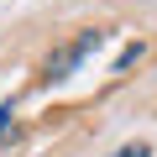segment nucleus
I'll use <instances>...</instances> for the list:
<instances>
[{"instance_id":"7ed1b4c3","label":"nucleus","mask_w":157,"mask_h":157,"mask_svg":"<svg viewBox=\"0 0 157 157\" xmlns=\"http://www.w3.org/2000/svg\"><path fill=\"white\" fill-rule=\"evenodd\" d=\"M115 157H152V152H147V147H141V141H131V147H121V152H115Z\"/></svg>"},{"instance_id":"f03ea898","label":"nucleus","mask_w":157,"mask_h":157,"mask_svg":"<svg viewBox=\"0 0 157 157\" xmlns=\"http://www.w3.org/2000/svg\"><path fill=\"white\" fill-rule=\"evenodd\" d=\"M136 58H141V42H131V47H126V52H121V58H115V73H126V68H131V63H136Z\"/></svg>"},{"instance_id":"20e7f679","label":"nucleus","mask_w":157,"mask_h":157,"mask_svg":"<svg viewBox=\"0 0 157 157\" xmlns=\"http://www.w3.org/2000/svg\"><path fill=\"white\" fill-rule=\"evenodd\" d=\"M11 131V105H0V136Z\"/></svg>"},{"instance_id":"f257e3e1","label":"nucleus","mask_w":157,"mask_h":157,"mask_svg":"<svg viewBox=\"0 0 157 157\" xmlns=\"http://www.w3.org/2000/svg\"><path fill=\"white\" fill-rule=\"evenodd\" d=\"M100 42H105V32H100V26H89V32H78L73 42H63V47H58V52L47 58V78H52V84H58V78H68V73H73L78 63H84V58H89V52H94Z\"/></svg>"}]
</instances>
